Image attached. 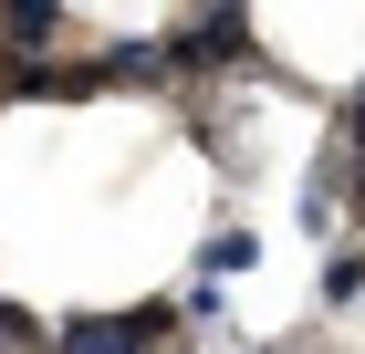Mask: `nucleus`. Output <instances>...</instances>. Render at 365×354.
Returning <instances> with one entry per match:
<instances>
[{
    "label": "nucleus",
    "mask_w": 365,
    "mask_h": 354,
    "mask_svg": "<svg viewBox=\"0 0 365 354\" xmlns=\"http://www.w3.org/2000/svg\"><path fill=\"white\" fill-rule=\"evenodd\" d=\"M220 271H251V229H209L198 240V281H220Z\"/></svg>",
    "instance_id": "obj_6"
},
{
    "label": "nucleus",
    "mask_w": 365,
    "mask_h": 354,
    "mask_svg": "<svg viewBox=\"0 0 365 354\" xmlns=\"http://www.w3.org/2000/svg\"><path fill=\"white\" fill-rule=\"evenodd\" d=\"M324 302H334V313L365 302V250H334V261H324Z\"/></svg>",
    "instance_id": "obj_7"
},
{
    "label": "nucleus",
    "mask_w": 365,
    "mask_h": 354,
    "mask_svg": "<svg viewBox=\"0 0 365 354\" xmlns=\"http://www.w3.org/2000/svg\"><path fill=\"white\" fill-rule=\"evenodd\" d=\"M251 0H198L168 31V73H251Z\"/></svg>",
    "instance_id": "obj_1"
},
{
    "label": "nucleus",
    "mask_w": 365,
    "mask_h": 354,
    "mask_svg": "<svg viewBox=\"0 0 365 354\" xmlns=\"http://www.w3.org/2000/svg\"><path fill=\"white\" fill-rule=\"evenodd\" d=\"M168 323H178L168 302H136V313H73V323H53V354H146Z\"/></svg>",
    "instance_id": "obj_2"
},
{
    "label": "nucleus",
    "mask_w": 365,
    "mask_h": 354,
    "mask_svg": "<svg viewBox=\"0 0 365 354\" xmlns=\"http://www.w3.org/2000/svg\"><path fill=\"white\" fill-rule=\"evenodd\" d=\"M94 83H168V42H115L94 63Z\"/></svg>",
    "instance_id": "obj_4"
},
{
    "label": "nucleus",
    "mask_w": 365,
    "mask_h": 354,
    "mask_svg": "<svg viewBox=\"0 0 365 354\" xmlns=\"http://www.w3.org/2000/svg\"><path fill=\"white\" fill-rule=\"evenodd\" d=\"M292 219H303V240H334V219H344V198H334V167H313V177H303V209H292Z\"/></svg>",
    "instance_id": "obj_5"
},
{
    "label": "nucleus",
    "mask_w": 365,
    "mask_h": 354,
    "mask_svg": "<svg viewBox=\"0 0 365 354\" xmlns=\"http://www.w3.org/2000/svg\"><path fill=\"white\" fill-rule=\"evenodd\" d=\"M63 31V0H0V53H42Z\"/></svg>",
    "instance_id": "obj_3"
}]
</instances>
